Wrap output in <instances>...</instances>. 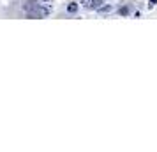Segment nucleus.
<instances>
[{
	"mask_svg": "<svg viewBox=\"0 0 157 152\" xmlns=\"http://www.w3.org/2000/svg\"><path fill=\"white\" fill-rule=\"evenodd\" d=\"M25 9H28V14L32 18H46L50 14V7L42 6V4H34L30 7H25Z\"/></svg>",
	"mask_w": 157,
	"mask_h": 152,
	"instance_id": "obj_1",
	"label": "nucleus"
},
{
	"mask_svg": "<svg viewBox=\"0 0 157 152\" xmlns=\"http://www.w3.org/2000/svg\"><path fill=\"white\" fill-rule=\"evenodd\" d=\"M102 7V2L101 0H92V4H90V9H95V11H99Z\"/></svg>",
	"mask_w": 157,
	"mask_h": 152,
	"instance_id": "obj_2",
	"label": "nucleus"
},
{
	"mask_svg": "<svg viewBox=\"0 0 157 152\" xmlns=\"http://www.w3.org/2000/svg\"><path fill=\"white\" fill-rule=\"evenodd\" d=\"M67 12H71V14L78 12V4H69L67 6Z\"/></svg>",
	"mask_w": 157,
	"mask_h": 152,
	"instance_id": "obj_3",
	"label": "nucleus"
},
{
	"mask_svg": "<svg viewBox=\"0 0 157 152\" xmlns=\"http://www.w3.org/2000/svg\"><path fill=\"white\" fill-rule=\"evenodd\" d=\"M111 11H113V6H106V7H101V9H99L101 14H108V12H111Z\"/></svg>",
	"mask_w": 157,
	"mask_h": 152,
	"instance_id": "obj_4",
	"label": "nucleus"
},
{
	"mask_svg": "<svg viewBox=\"0 0 157 152\" xmlns=\"http://www.w3.org/2000/svg\"><path fill=\"white\" fill-rule=\"evenodd\" d=\"M118 12H120V16H127V14L131 12V9H129V7H122Z\"/></svg>",
	"mask_w": 157,
	"mask_h": 152,
	"instance_id": "obj_5",
	"label": "nucleus"
},
{
	"mask_svg": "<svg viewBox=\"0 0 157 152\" xmlns=\"http://www.w3.org/2000/svg\"><path fill=\"white\" fill-rule=\"evenodd\" d=\"M155 4H157V0H148V9H154Z\"/></svg>",
	"mask_w": 157,
	"mask_h": 152,
	"instance_id": "obj_6",
	"label": "nucleus"
},
{
	"mask_svg": "<svg viewBox=\"0 0 157 152\" xmlns=\"http://www.w3.org/2000/svg\"><path fill=\"white\" fill-rule=\"evenodd\" d=\"M81 4H83L85 7H90V4H92V0H81Z\"/></svg>",
	"mask_w": 157,
	"mask_h": 152,
	"instance_id": "obj_7",
	"label": "nucleus"
},
{
	"mask_svg": "<svg viewBox=\"0 0 157 152\" xmlns=\"http://www.w3.org/2000/svg\"><path fill=\"white\" fill-rule=\"evenodd\" d=\"M39 2H42V0H39Z\"/></svg>",
	"mask_w": 157,
	"mask_h": 152,
	"instance_id": "obj_8",
	"label": "nucleus"
}]
</instances>
